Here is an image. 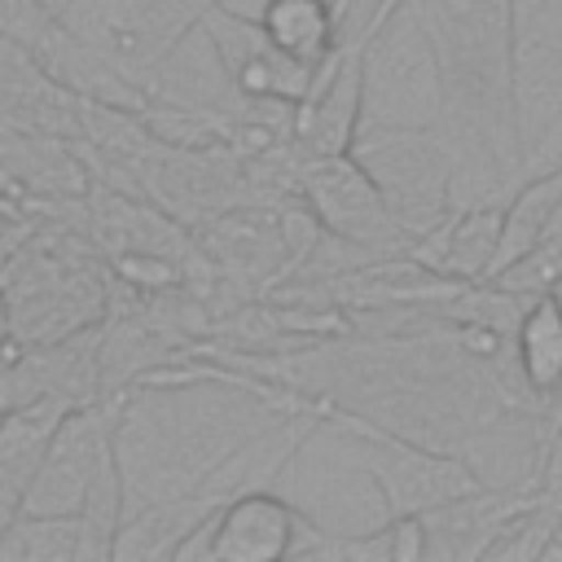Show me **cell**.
Here are the masks:
<instances>
[{"label": "cell", "mask_w": 562, "mask_h": 562, "mask_svg": "<svg viewBox=\"0 0 562 562\" xmlns=\"http://www.w3.org/2000/svg\"><path fill=\"white\" fill-rule=\"evenodd\" d=\"M435 75L439 123L465 167L509 193L527 171L518 88V0H404Z\"/></svg>", "instance_id": "1"}, {"label": "cell", "mask_w": 562, "mask_h": 562, "mask_svg": "<svg viewBox=\"0 0 562 562\" xmlns=\"http://www.w3.org/2000/svg\"><path fill=\"white\" fill-rule=\"evenodd\" d=\"M114 281H105L101 259L88 237H48L44 228L0 268V303L9 334L22 347L70 338L110 312Z\"/></svg>", "instance_id": "2"}, {"label": "cell", "mask_w": 562, "mask_h": 562, "mask_svg": "<svg viewBox=\"0 0 562 562\" xmlns=\"http://www.w3.org/2000/svg\"><path fill=\"white\" fill-rule=\"evenodd\" d=\"M312 417L351 439L360 470L382 492V518H413L483 487L479 470L461 452H443L426 439H413L395 426H382L338 404H312Z\"/></svg>", "instance_id": "3"}, {"label": "cell", "mask_w": 562, "mask_h": 562, "mask_svg": "<svg viewBox=\"0 0 562 562\" xmlns=\"http://www.w3.org/2000/svg\"><path fill=\"white\" fill-rule=\"evenodd\" d=\"M351 154L378 180V189L386 193L391 211L413 233V241L426 237L457 206L461 154L443 132V123H391L364 114Z\"/></svg>", "instance_id": "4"}, {"label": "cell", "mask_w": 562, "mask_h": 562, "mask_svg": "<svg viewBox=\"0 0 562 562\" xmlns=\"http://www.w3.org/2000/svg\"><path fill=\"white\" fill-rule=\"evenodd\" d=\"M215 4L224 0H61L57 13L101 66L154 97L149 75L193 35V26L202 31Z\"/></svg>", "instance_id": "5"}, {"label": "cell", "mask_w": 562, "mask_h": 562, "mask_svg": "<svg viewBox=\"0 0 562 562\" xmlns=\"http://www.w3.org/2000/svg\"><path fill=\"white\" fill-rule=\"evenodd\" d=\"M294 193L312 211V220L321 224L325 237H334L338 246H347L364 259H386V255L413 250V233L400 224L386 193L378 189V180L360 167V158L351 149L299 158Z\"/></svg>", "instance_id": "6"}, {"label": "cell", "mask_w": 562, "mask_h": 562, "mask_svg": "<svg viewBox=\"0 0 562 562\" xmlns=\"http://www.w3.org/2000/svg\"><path fill=\"white\" fill-rule=\"evenodd\" d=\"M263 443V435L237 439L233 448H224L220 457H211L202 470H193V479L176 492H162L145 505H136L132 514H123V527L114 536V558L127 562H162V558H189V549L198 544V536L211 527V518L220 514V505L246 487V483H224L228 465L246 461L255 448Z\"/></svg>", "instance_id": "7"}, {"label": "cell", "mask_w": 562, "mask_h": 562, "mask_svg": "<svg viewBox=\"0 0 562 562\" xmlns=\"http://www.w3.org/2000/svg\"><path fill=\"white\" fill-rule=\"evenodd\" d=\"M281 470L263 474L259 483L237 487L220 514L211 518V527L198 536V544L189 553L215 558V562H281V558H307V549L316 544L321 527L294 505L285 501L272 479Z\"/></svg>", "instance_id": "8"}, {"label": "cell", "mask_w": 562, "mask_h": 562, "mask_svg": "<svg viewBox=\"0 0 562 562\" xmlns=\"http://www.w3.org/2000/svg\"><path fill=\"white\" fill-rule=\"evenodd\" d=\"M202 35L215 48V61L237 92V101H281V105H303L316 70L294 61L285 48H277L259 22V13H237L228 0L215 4L202 22Z\"/></svg>", "instance_id": "9"}, {"label": "cell", "mask_w": 562, "mask_h": 562, "mask_svg": "<svg viewBox=\"0 0 562 562\" xmlns=\"http://www.w3.org/2000/svg\"><path fill=\"white\" fill-rule=\"evenodd\" d=\"M369 53L373 40L351 35L334 48V57L316 70L303 105L294 110V154H347L360 123H364V97H369Z\"/></svg>", "instance_id": "10"}, {"label": "cell", "mask_w": 562, "mask_h": 562, "mask_svg": "<svg viewBox=\"0 0 562 562\" xmlns=\"http://www.w3.org/2000/svg\"><path fill=\"white\" fill-rule=\"evenodd\" d=\"M501 228H505V193H487L479 202H457L426 237L413 241V259L443 277V281H487L496 268V250H501Z\"/></svg>", "instance_id": "11"}, {"label": "cell", "mask_w": 562, "mask_h": 562, "mask_svg": "<svg viewBox=\"0 0 562 562\" xmlns=\"http://www.w3.org/2000/svg\"><path fill=\"white\" fill-rule=\"evenodd\" d=\"M66 408H75V404L40 395V400H26V404H18L0 417V540H4L9 522L22 514L35 465H40V457L48 448V435L61 422Z\"/></svg>", "instance_id": "12"}, {"label": "cell", "mask_w": 562, "mask_h": 562, "mask_svg": "<svg viewBox=\"0 0 562 562\" xmlns=\"http://www.w3.org/2000/svg\"><path fill=\"white\" fill-rule=\"evenodd\" d=\"M514 369L540 417L562 404V303L553 290L531 294L514 321Z\"/></svg>", "instance_id": "13"}, {"label": "cell", "mask_w": 562, "mask_h": 562, "mask_svg": "<svg viewBox=\"0 0 562 562\" xmlns=\"http://www.w3.org/2000/svg\"><path fill=\"white\" fill-rule=\"evenodd\" d=\"M259 22L277 48H285L294 61L307 70H321L334 48L342 44L347 18L338 13L334 0H263Z\"/></svg>", "instance_id": "14"}, {"label": "cell", "mask_w": 562, "mask_h": 562, "mask_svg": "<svg viewBox=\"0 0 562 562\" xmlns=\"http://www.w3.org/2000/svg\"><path fill=\"white\" fill-rule=\"evenodd\" d=\"M88 527L79 514H31L22 509L4 540L0 562H88Z\"/></svg>", "instance_id": "15"}, {"label": "cell", "mask_w": 562, "mask_h": 562, "mask_svg": "<svg viewBox=\"0 0 562 562\" xmlns=\"http://www.w3.org/2000/svg\"><path fill=\"white\" fill-rule=\"evenodd\" d=\"M536 430H540V452H536V465H531L536 505L562 527V404L549 408Z\"/></svg>", "instance_id": "16"}, {"label": "cell", "mask_w": 562, "mask_h": 562, "mask_svg": "<svg viewBox=\"0 0 562 562\" xmlns=\"http://www.w3.org/2000/svg\"><path fill=\"white\" fill-rule=\"evenodd\" d=\"M35 233H40V220H35V215H26L22 206H4V211H0V268H4Z\"/></svg>", "instance_id": "17"}, {"label": "cell", "mask_w": 562, "mask_h": 562, "mask_svg": "<svg viewBox=\"0 0 562 562\" xmlns=\"http://www.w3.org/2000/svg\"><path fill=\"white\" fill-rule=\"evenodd\" d=\"M553 294H558V303H562V281H558V285H553Z\"/></svg>", "instance_id": "18"}, {"label": "cell", "mask_w": 562, "mask_h": 562, "mask_svg": "<svg viewBox=\"0 0 562 562\" xmlns=\"http://www.w3.org/2000/svg\"><path fill=\"white\" fill-rule=\"evenodd\" d=\"M0 180H13V176H9V171H4V167H0Z\"/></svg>", "instance_id": "19"}, {"label": "cell", "mask_w": 562, "mask_h": 562, "mask_svg": "<svg viewBox=\"0 0 562 562\" xmlns=\"http://www.w3.org/2000/svg\"><path fill=\"white\" fill-rule=\"evenodd\" d=\"M549 4H553V0H544V9H549Z\"/></svg>", "instance_id": "20"}, {"label": "cell", "mask_w": 562, "mask_h": 562, "mask_svg": "<svg viewBox=\"0 0 562 562\" xmlns=\"http://www.w3.org/2000/svg\"><path fill=\"white\" fill-rule=\"evenodd\" d=\"M53 4H61V0H53Z\"/></svg>", "instance_id": "21"}]
</instances>
